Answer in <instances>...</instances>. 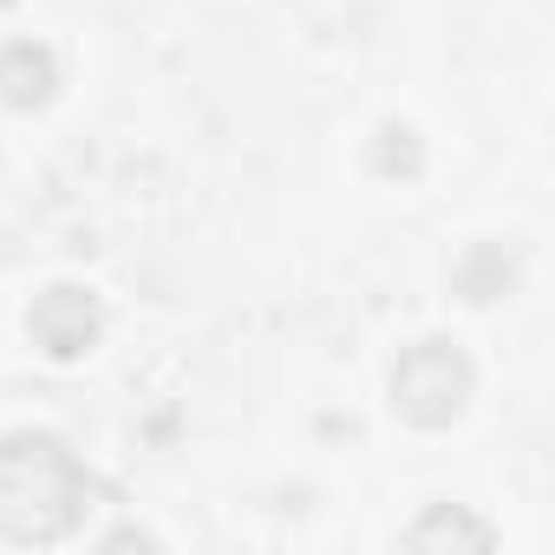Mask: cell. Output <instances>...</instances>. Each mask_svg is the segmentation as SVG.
<instances>
[{
	"mask_svg": "<svg viewBox=\"0 0 555 555\" xmlns=\"http://www.w3.org/2000/svg\"><path fill=\"white\" fill-rule=\"evenodd\" d=\"M92 503V477L60 431L21 425L0 431V542L47 548L79 529Z\"/></svg>",
	"mask_w": 555,
	"mask_h": 555,
	"instance_id": "1",
	"label": "cell"
},
{
	"mask_svg": "<svg viewBox=\"0 0 555 555\" xmlns=\"http://www.w3.org/2000/svg\"><path fill=\"white\" fill-rule=\"evenodd\" d=\"M386 399H392L399 425H412V431H451L470 412V399H477V360L457 340H444V334L412 340L392 360V373H386Z\"/></svg>",
	"mask_w": 555,
	"mask_h": 555,
	"instance_id": "2",
	"label": "cell"
},
{
	"mask_svg": "<svg viewBox=\"0 0 555 555\" xmlns=\"http://www.w3.org/2000/svg\"><path fill=\"white\" fill-rule=\"evenodd\" d=\"M99 334H105V308H99V295L79 288V282H53V288H40L34 308H27V340H34V353L53 360V366H79V360L99 347Z\"/></svg>",
	"mask_w": 555,
	"mask_h": 555,
	"instance_id": "3",
	"label": "cell"
},
{
	"mask_svg": "<svg viewBox=\"0 0 555 555\" xmlns=\"http://www.w3.org/2000/svg\"><path fill=\"white\" fill-rule=\"evenodd\" d=\"M60 99V53L47 40H8L0 47V105L8 112H47Z\"/></svg>",
	"mask_w": 555,
	"mask_h": 555,
	"instance_id": "4",
	"label": "cell"
},
{
	"mask_svg": "<svg viewBox=\"0 0 555 555\" xmlns=\"http://www.w3.org/2000/svg\"><path fill=\"white\" fill-rule=\"evenodd\" d=\"M522 288V255L509 242H470L457 261H451V295L470 301V308H496Z\"/></svg>",
	"mask_w": 555,
	"mask_h": 555,
	"instance_id": "5",
	"label": "cell"
},
{
	"mask_svg": "<svg viewBox=\"0 0 555 555\" xmlns=\"http://www.w3.org/2000/svg\"><path fill=\"white\" fill-rule=\"evenodd\" d=\"M405 542L412 548H438V542H470V548H496V529L483 522V516H470V509H457V503H431L412 529H405Z\"/></svg>",
	"mask_w": 555,
	"mask_h": 555,
	"instance_id": "6",
	"label": "cell"
},
{
	"mask_svg": "<svg viewBox=\"0 0 555 555\" xmlns=\"http://www.w3.org/2000/svg\"><path fill=\"white\" fill-rule=\"evenodd\" d=\"M366 170H373V177H399V183H412V177L425 170V144H418V131H412L405 118H386V125L366 138Z\"/></svg>",
	"mask_w": 555,
	"mask_h": 555,
	"instance_id": "7",
	"label": "cell"
}]
</instances>
